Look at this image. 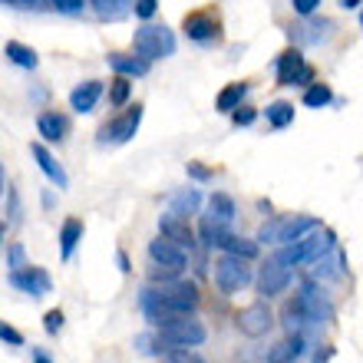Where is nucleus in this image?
I'll return each instance as SVG.
<instances>
[{
	"instance_id": "obj_1",
	"label": "nucleus",
	"mask_w": 363,
	"mask_h": 363,
	"mask_svg": "<svg viewBox=\"0 0 363 363\" xmlns=\"http://www.w3.org/2000/svg\"><path fill=\"white\" fill-rule=\"evenodd\" d=\"M139 307L149 324H162L175 314H191L199 307V287L189 281H169L162 287H145L139 294Z\"/></svg>"
},
{
	"instance_id": "obj_2",
	"label": "nucleus",
	"mask_w": 363,
	"mask_h": 363,
	"mask_svg": "<svg viewBox=\"0 0 363 363\" xmlns=\"http://www.w3.org/2000/svg\"><path fill=\"white\" fill-rule=\"evenodd\" d=\"M205 337H208V330H205L201 320H195L189 314H175L159 324L155 344L162 347V350H172V347H201Z\"/></svg>"
},
{
	"instance_id": "obj_3",
	"label": "nucleus",
	"mask_w": 363,
	"mask_h": 363,
	"mask_svg": "<svg viewBox=\"0 0 363 363\" xmlns=\"http://www.w3.org/2000/svg\"><path fill=\"white\" fill-rule=\"evenodd\" d=\"M337 241H334V235L330 231H324L320 225H317L314 231H307L304 238H297V241H291L284 251H277L274 258H281L284 264H311L314 258H320L324 251H330Z\"/></svg>"
},
{
	"instance_id": "obj_4",
	"label": "nucleus",
	"mask_w": 363,
	"mask_h": 363,
	"mask_svg": "<svg viewBox=\"0 0 363 363\" xmlns=\"http://www.w3.org/2000/svg\"><path fill=\"white\" fill-rule=\"evenodd\" d=\"M133 47L135 53L143 60H165V57H172L175 53V33L169 27H155V23H145V27L135 30V37H133Z\"/></svg>"
},
{
	"instance_id": "obj_5",
	"label": "nucleus",
	"mask_w": 363,
	"mask_h": 363,
	"mask_svg": "<svg viewBox=\"0 0 363 363\" xmlns=\"http://www.w3.org/2000/svg\"><path fill=\"white\" fill-rule=\"evenodd\" d=\"M251 281H255V274H251V268H248V261L245 258L221 255V258L215 261V284H218L225 294H238V291H245Z\"/></svg>"
},
{
	"instance_id": "obj_6",
	"label": "nucleus",
	"mask_w": 363,
	"mask_h": 363,
	"mask_svg": "<svg viewBox=\"0 0 363 363\" xmlns=\"http://www.w3.org/2000/svg\"><path fill=\"white\" fill-rule=\"evenodd\" d=\"M274 69H277V83H281V86H307V83L314 79V69L304 63V53L297 47L284 50V53L277 57Z\"/></svg>"
},
{
	"instance_id": "obj_7",
	"label": "nucleus",
	"mask_w": 363,
	"mask_h": 363,
	"mask_svg": "<svg viewBox=\"0 0 363 363\" xmlns=\"http://www.w3.org/2000/svg\"><path fill=\"white\" fill-rule=\"evenodd\" d=\"M182 30H185V37L195 40V43H218L221 40V23L211 10H195V13H189L185 23H182Z\"/></svg>"
},
{
	"instance_id": "obj_8",
	"label": "nucleus",
	"mask_w": 363,
	"mask_h": 363,
	"mask_svg": "<svg viewBox=\"0 0 363 363\" xmlns=\"http://www.w3.org/2000/svg\"><path fill=\"white\" fill-rule=\"evenodd\" d=\"M139 123H143V106L135 103L133 109H125L119 119H113L109 125L99 129V143H129L135 133H139Z\"/></svg>"
},
{
	"instance_id": "obj_9",
	"label": "nucleus",
	"mask_w": 363,
	"mask_h": 363,
	"mask_svg": "<svg viewBox=\"0 0 363 363\" xmlns=\"http://www.w3.org/2000/svg\"><path fill=\"white\" fill-rule=\"evenodd\" d=\"M10 284L20 287V291L30 297H43V294H50L53 281H50V274L43 268H37V264H23V268L10 271Z\"/></svg>"
},
{
	"instance_id": "obj_10",
	"label": "nucleus",
	"mask_w": 363,
	"mask_h": 363,
	"mask_svg": "<svg viewBox=\"0 0 363 363\" xmlns=\"http://www.w3.org/2000/svg\"><path fill=\"white\" fill-rule=\"evenodd\" d=\"M287 284H291V264H284L281 258H271L268 264L261 268V277H258L261 297H277V294H284Z\"/></svg>"
},
{
	"instance_id": "obj_11",
	"label": "nucleus",
	"mask_w": 363,
	"mask_h": 363,
	"mask_svg": "<svg viewBox=\"0 0 363 363\" xmlns=\"http://www.w3.org/2000/svg\"><path fill=\"white\" fill-rule=\"evenodd\" d=\"M271 324H274V317H271V311H268V304H251V307H245L238 314V330L245 337H264L271 330Z\"/></svg>"
},
{
	"instance_id": "obj_12",
	"label": "nucleus",
	"mask_w": 363,
	"mask_h": 363,
	"mask_svg": "<svg viewBox=\"0 0 363 363\" xmlns=\"http://www.w3.org/2000/svg\"><path fill=\"white\" fill-rule=\"evenodd\" d=\"M344 271H347V255L337 245L330 251H324L320 258L311 261V277L314 281H337V277H344Z\"/></svg>"
},
{
	"instance_id": "obj_13",
	"label": "nucleus",
	"mask_w": 363,
	"mask_h": 363,
	"mask_svg": "<svg viewBox=\"0 0 363 363\" xmlns=\"http://www.w3.org/2000/svg\"><path fill=\"white\" fill-rule=\"evenodd\" d=\"M334 33V20H311V23H297V27H287V37L297 40V43H304V47H317V43H324L327 37Z\"/></svg>"
},
{
	"instance_id": "obj_14",
	"label": "nucleus",
	"mask_w": 363,
	"mask_h": 363,
	"mask_svg": "<svg viewBox=\"0 0 363 363\" xmlns=\"http://www.w3.org/2000/svg\"><path fill=\"white\" fill-rule=\"evenodd\" d=\"M149 258H152V264H165V268L175 271L185 268V248H179L175 241L162 238V235L149 241Z\"/></svg>"
},
{
	"instance_id": "obj_15",
	"label": "nucleus",
	"mask_w": 363,
	"mask_h": 363,
	"mask_svg": "<svg viewBox=\"0 0 363 363\" xmlns=\"http://www.w3.org/2000/svg\"><path fill=\"white\" fill-rule=\"evenodd\" d=\"M159 235H162V238H169V241H175L179 248H191V245H195V231H191L189 218L172 215V211L159 218Z\"/></svg>"
},
{
	"instance_id": "obj_16",
	"label": "nucleus",
	"mask_w": 363,
	"mask_h": 363,
	"mask_svg": "<svg viewBox=\"0 0 363 363\" xmlns=\"http://www.w3.org/2000/svg\"><path fill=\"white\" fill-rule=\"evenodd\" d=\"M30 155H33V159H37L40 172L47 175V179L53 182V185H57V189H67V185H69L67 172H63V165H60L57 159H53V155H50V149H47V145H43V143H33V145H30Z\"/></svg>"
},
{
	"instance_id": "obj_17",
	"label": "nucleus",
	"mask_w": 363,
	"mask_h": 363,
	"mask_svg": "<svg viewBox=\"0 0 363 363\" xmlns=\"http://www.w3.org/2000/svg\"><path fill=\"white\" fill-rule=\"evenodd\" d=\"M99 96H103V83H99V79H86V83H79V86L69 93V109H73V113H93L96 103H99Z\"/></svg>"
},
{
	"instance_id": "obj_18",
	"label": "nucleus",
	"mask_w": 363,
	"mask_h": 363,
	"mask_svg": "<svg viewBox=\"0 0 363 363\" xmlns=\"http://www.w3.org/2000/svg\"><path fill=\"white\" fill-rule=\"evenodd\" d=\"M215 248H221L225 255H235V258H245V261H251V258H258V251H261V245L258 241H248V238H241V235H231V231H225L218 241H215Z\"/></svg>"
},
{
	"instance_id": "obj_19",
	"label": "nucleus",
	"mask_w": 363,
	"mask_h": 363,
	"mask_svg": "<svg viewBox=\"0 0 363 363\" xmlns=\"http://www.w3.org/2000/svg\"><path fill=\"white\" fill-rule=\"evenodd\" d=\"M320 221L311 215H297V218H281V231H277V245H291V241L304 238L307 231H314Z\"/></svg>"
},
{
	"instance_id": "obj_20",
	"label": "nucleus",
	"mask_w": 363,
	"mask_h": 363,
	"mask_svg": "<svg viewBox=\"0 0 363 363\" xmlns=\"http://www.w3.org/2000/svg\"><path fill=\"white\" fill-rule=\"evenodd\" d=\"M304 337L301 334H291L287 340H281V344H274L268 350V363H297L301 357H304Z\"/></svg>"
},
{
	"instance_id": "obj_21",
	"label": "nucleus",
	"mask_w": 363,
	"mask_h": 363,
	"mask_svg": "<svg viewBox=\"0 0 363 363\" xmlns=\"http://www.w3.org/2000/svg\"><path fill=\"white\" fill-rule=\"evenodd\" d=\"M109 67L116 73H123V77H145L149 73V60L135 57V53H109Z\"/></svg>"
},
{
	"instance_id": "obj_22",
	"label": "nucleus",
	"mask_w": 363,
	"mask_h": 363,
	"mask_svg": "<svg viewBox=\"0 0 363 363\" xmlns=\"http://www.w3.org/2000/svg\"><path fill=\"white\" fill-rule=\"evenodd\" d=\"M79 241H83V221L67 218L63 221V228H60V258L63 261L73 258V251H77Z\"/></svg>"
},
{
	"instance_id": "obj_23",
	"label": "nucleus",
	"mask_w": 363,
	"mask_h": 363,
	"mask_svg": "<svg viewBox=\"0 0 363 363\" xmlns=\"http://www.w3.org/2000/svg\"><path fill=\"white\" fill-rule=\"evenodd\" d=\"M37 129H40V135H43L47 143H60V139L67 135L69 123H67V116H60V113H40Z\"/></svg>"
},
{
	"instance_id": "obj_24",
	"label": "nucleus",
	"mask_w": 363,
	"mask_h": 363,
	"mask_svg": "<svg viewBox=\"0 0 363 363\" xmlns=\"http://www.w3.org/2000/svg\"><path fill=\"white\" fill-rule=\"evenodd\" d=\"M199 205H201L199 189H182V191H175L172 199H169V211H172V215H182V218L195 215V211H199Z\"/></svg>"
},
{
	"instance_id": "obj_25",
	"label": "nucleus",
	"mask_w": 363,
	"mask_h": 363,
	"mask_svg": "<svg viewBox=\"0 0 363 363\" xmlns=\"http://www.w3.org/2000/svg\"><path fill=\"white\" fill-rule=\"evenodd\" d=\"M89 7L99 20H123L133 10V4L129 0H89Z\"/></svg>"
},
{
	"instance_id": "obj_26",
	"label": "nucleus",
	"mask_w": 363,
	"mask_h": 363,
	"mask_svg": "<svg viewBox=\"0 0 363 363\" xmlns=\"http://www.w3.org/2000/svg\"><path fill=\"white\" fill-rule=\"evenodd\" d=\"M4 53H7V60L20 69H37V63H40L37 53H33L27 43H17V40H10L7 47H4Z\"/></svg>"
},
{
	"instance_id": "obj_27",
	"label": "nucleus",
	"mask_w": 363,
	"mask_h": 363,
	"mask_svg": "<svg viewBox=\"0 0 363 363\" xmlns=\"http://www.w3.org/2000/svg\"><path fill=\"white\" fill-rule=\"evenodd\" d=\"M208 211L218 221H228V225L235 221V215H238V208H235V199H231V195H225V191H211Z\"/></svg>"
},
{
	"instance_id": "obj_28",
	"label": "nucleus",
	"mask_w": 363,
	"mask_h": 363,
	"mask_svg": "<svg viewBox=\"0 0 363 363\" xmlns=\"http://www.w3.org/2000/svg\"><path fill=\"white\" fill-rule=\"evenodd\" d=\"M245 93H248V83H228V86L218 93V99H215V106H218L221 113H231L235 106H241V99H245Z\"/></svg>"
},
{
	"instance_id": "obj_29",
	"label": "nucleus",
	"mask_w": 363,
	"mask_h": 363,
	"mask_svg": "<svg viewBox=\"0 0 363 363\" xmlns=\"http://www.w3.org/2000/svg\"><path fill=\"white\" fill-rule=\"evenodd\" d=\"M225 231H228V221H218L215 215H205V218H201L199 235H201V241H205L208 248H215V241H218Z\"/></svg>"
},
{
	"instance_id": "obj_30",
	"label": "nucleus",
	"mask_w": 363,
	"mask_h": 363,
	"mask_svg": "<svg viewBox=\"0 0 363 363\" xmlns=\"http://www.w3.org/2000/svg\"><path fill=\"white\" fill-rule=\"evenodd\" d=\"M264 116H268V123L274 125V129H287V125L294 123V106L291 103H271L268 109H264Z\"/></svg>"
},
{
	"instance_id": "obj_31",
	"label": "nucleus",
	"mask_w": 363,
	"mask_h": 363,
	"mask_svg": "<svg viewBox=\"0 0 363 363\" xmlns=\"http://www.w3.org/2000/svg\"><path fill=\"white\" fill-rule=\"evenodd\" d=\"M330 99H334V93H330V86H327V83H311V86H307V93H304V106H307V109H324Z\"/></svg>"
},
{
	"instance_id": "obj_32",
	"label": "nucleus",
	"mask_w": 363,
	"mask_h": 363,
	"mask_svg": "<svg viewBox=\"0 0 363 363\" xmlns=\"http://www.w3.org/2000/svg\"><path fill=\"white\" fill-rule=\"evenodd\" d=\"M129 93H133V83H129V77L116 73V79L109 83V103H113V106H125Z\"/></svg>"
},
{
	"instance_id": "obj_33",
	"label": "nucleus",
	"mask_w": 363,
	"mask_h": 363,
	"mask_svg": "<svg viewBox=\"0 0 363 363\" xmlns=\"http://www.w3.org/2000/svg\"><path fill=\"white\" fill-rule=\"evenodd\" d=\"M165 363H205L191 347H172V350H162Z\"/></svg>"
},
{
	"instance_id": "obj_34",
	"label": "nucleus",
	"mask_w": 363,
	"mask_h": 363,
	"mask_svg": "<svg viewBox=\"0 0 363 363\" xmlns=\"http://www.w3.org/2000/svg\"><path fill=\"white\" fill-rule=\"evenodd\" d=\"M255 119H258V113H255L251 106H235V109H231V123L235 125H251Z\"/></svg>"
},
{
	"instance_id": "obj_35",
	"label": "nucleus",
	"mask_w": 363,
	"mask_h": 363,
	"mask_svg": "<svg viewBox=\"0 0 363 363\" xmlns=\"http://www.w3.org/2000/svg\"><path fill=\"white\" fill-rule=\"evenodd\" d=\"M133 10H135V17L139 20H152L155 10H159V0H135Z\"/></svg>"
},
{
	"instance_id": "obj_36",
	"label": "nucleus",
	"mask_w": 363,
	"mask_h": 363,
	"mask_svg": "<svg viewBox=\"0 0 363 363\" xmlns=\"http://www.w3.org/2000/svg\"><path fill=\"white\" fill-rule=\"evenodd\" d=\"M43 330H47V334H60V330H63V311H47Z\"/></svg>"
},
{
	"instance_id": "obj_37",
	"label": "nucleus",
	"mask_w": 363,
	"mask_h": 363,
	"mask_svg": "<svg viewBox=\"0 0 363 363\" xmlns=\"http://www.w3.org/2000/svg\"><path fill=\"white\" fill-rule=\"evenodd\" d=\"M53 7L60 10V13H83V7H86V0H53Z\"/></svg>"
},
{
	"instance_id": "obj_38",
	"label": "nucleus",
	"mask_w": 363,
	"mask_h": 363,
	"mask_svg": "<svg viewBox=\"0 0 363 363\" xmlns=\"http://www.w3.org/2000/svg\"><path fill=\"white\" fill-rule=\"evenodd\" d=\"M0 340H7L10 347H20V344H23V334H20V330H13L10 324H0Z\"/></svg>"
},
{
	"instance_id": "obj_39",
	"label": "nucleus",
	"mask_w": 363,
	"mask_h": 363,
	"mask_svg": "<svg viewBox=\"0 0 363 363\" xmlns=\"http://www.w3.org/2000/svg\"><path fill=\"white\" fill-rule=\"evenodd\" d=\"M182 271H175V268H165V264H155L152 268V281H162V284H169V281H175Z\"/></svg>"
},
{
	"instance_id": "obj_40",
	"label": "nucleus",
	"mask_w": 363,
	"mask_h": 363,
	"mask_svg": "<svg viewBox=\"0 0 363 363\" xmlns=\"http://www.w3.org/2000/svg\"><path fill=\"white\" fill-rule=\"evenodd\" d=\"M291 7H294L301 17H311V13L320 7V0H291Z\"/></svg>"
},
{
	"instance_id": "obj_41",
	"label": "nucleus",
	"mask_w": 363,
	"mask_h": 363,
	"mask_svg": "<svg viewBox=\"0 0 363 363\" xmlns=\"http://www.w3.org/2000/svg\"><path fill=\"white\" fill-rule=\"evenodd\" d=\"M10 271H17V268H23L27 261H23V245H10Z\"/></svg>"
},
{
	"instance_id": "obj_42",
	"label": "nucleus",
	"mask_w": 363,
	"mask_h": 363,
	"mask_svg": "<svg viewBox=\"0 0 363 363\" xmlns=\"http://www.w3.org/2000/svg\"><path fill=\"white\" fill-rule=\"evenodd\" d=\"M189 175H191V179H199V182H208L215 172H211V169H205V165H199V162H189Z\"/></svg>"
},
{
	"instance_id": "obj_43",
	"label": "nucleus",
	"mask_w": 363,
	"mask_h": 363,
	"mask_svg": "<svg viewBox=\"0 0 363 363\" xmlns=\"http://www.w3.org/2000/svg\"><path fill=\"white\" fill-rule=\"evenodd\" d=\"M4 4H10V7H20V10H40V7H43L40 0H4Z\"/></svg>"
},
{
	"instance_id": "obj_44",
	"label": "nucleus",
	"mask_w": 363,
	"mask_h": 363,
	"mask_svg": "<svg viewBox=\"0 0 363 363\" xmlns=\"http://www.w3.org/2000/svg\"><path fill=\"white\" fill-rule=\"evenodd\" d=\"M7 199H10V221H20V199H17V191H7Z\"/></svg>"
},
{
	"instance_id": "obj_45",
	"label": "nucleus",
	"mask_w": 363,
	"mask_h": 363,
	"mask_svg": "<svg viewBox=\"0 0 363 363\" xmlns=\"http://www.w3.org/2000/svg\"><path fill=\"white\" fill-rule=\"evenodd\" d=\"M116 258H119V268H123L125 274H129V271H133V268H129V258H125V251H119V255H116Z\"/></svg>"
},
{
	"instance_id": "obj_46",
	"label": "nucleus",
	"mask_w": 363,
	"mask_h": 363,
	"mask_svg": "<svg viewBox=\"0 0 363 363\" xmlns=\"http://www.w3.org/2000/svg\"><path fill=\"white\" fill-rule=\"evenodd\" d=\"M360 4H363V0H340V7H344V10H354V7H360Z\"/></svg>"
},
{
	"instance_id": "obj_47",
	"label": "nucleus",
	"mask_w": 363,
	"mask_h": 363,
	"mask_svg": "<svg viewBox=\"0 0 363 363\" xmlns=\"http://www.w3.org/2000/svg\"><path fill=\"white\" fill-rule=\"evenodd\" d=\"M33 363H53L47 354H40V350H33Z\"/></svg>"
},
{
	"instance_id": "obj_48",
	"label": "nucleus",
	"mask_w": 363,
	"mask_h": 363,
	"mask_svg": "<svg viewBox=\"0 0 363 363\" xmlns=\"http://www.w3.org/2000/svg\"><path fill=\"white\" fill-rule=\"evenodd\" d=\"M330 354H334V350H330V347H327L324 354H317V360H314V363H327V357H330Z\"/></svg>"
},
{
	"instance_id": "obj_49",
	"label": "nucleus",
	"mask_w": 363,
	"mask_h": 363,
	"mask_svg": "<svg viewBox=\"0 0 363 363\" xmlns=\"http://www.w3.org/2000/svg\"><path fill=\"white\" fill-rule=\"evenodd\" d=\"M0 199H4V165H0Z\"/></svg>"
},
{
	"instance_id": "obj_50",
	"label": "nucleus",
	"mask_w": 363,
	"mask_h": 363,
	"mask_svg": "<svg viewBox=\"0 0 363 363\" xmlns=\"http://www.w3.org/2000/svg\"><path fill=\"white\" fill-rule=\"evenodd\" d=\"M4 235H7V225H4V221H0V238H4Z\"/></svg>"
},
{
	"instance_id": "obj_51",
	"label": "nucleus",
	"mask_w": 363,
	"mask_h": 363,
	"mask_svg": "<svg viewBox=\"0 0 363 363\" xmlns=\"http://www.w3.org/2000/svg\"><path fill=\"white\" fill-rule=\"evenodd\" d=\"M360 27H363V13H360Z\"/></svg>"
}]
</instances>
